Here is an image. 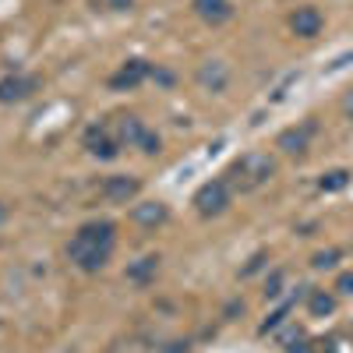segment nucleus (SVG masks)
<instances>
[{
    "label": "nucleus",
    "instance_id": "12",
    "mask_svg": "<svg viewBox=\"0 0 353 353\" xmlns=\"http://www.w3.org/2000/svg\"><path fill=\"white\" fill-rule=\"evenodd\" d=\"M194 14L209 25H223L233 18V8H230V0H194Z\"/></svg>",
    "mask_w": 353,
    "mask_h": 353
},
{
    "label": "nucleus",
    "instance_id": "16",
    "mask_svg": "<svg viewBox=\"0 0 353 353\" xmlns=\"http://www.w3.org/2000/svg\"><path fill=\"white\" fill-rule=\"evenodd\" d=\"M346 184H350V173L346 170H329V173H321V181H318L321 191H343Z\"/></svg>",
    "mask_w": 353,
    "mask_h": 353
},
{
    "label": "nucleus",
    "instance_id": "8",
    "mask_svg": "<svg viewBox=\"0 0 353 353\" xmlns=\"http://www.w3.org/2000/svg\"><path fill=\"white\" fill-rule=\"evenodd\" d=\"M138 191H141V181L138 176H106L103 181V198L106 201H117V205H128L131 198H138Z\"/></svg>",
    "mask_w": 353,
    "mask_h": 353
},
{
    "label": "nucleus",
    "instance_id": "20",
    "mask_svg": "<svg viewBox=\"0 0 353 353\" xmlns=\"http://www.w3.org/2000/svg\"><path fill=\"white\" fill-rule=\"evenodd\" d=\"M279 286H283V272H272V279L265 283V301H276L279 293H283Z\"/></svg>",
    "mask_w": 353,
    "mask_h": 353
},
{
    "label": "nucleus",
    "instance_id": "18",
    "mask_svg": "<svg viewBox=\"0 0 353 353\" xmlns=\"http://www.w3.org/2000/svg\"><path fill=\"white\" fill-rule=\"evenodd\" d=\"M293 304H297V301H293V297H290V301H286V304H283L279 311H272V314H269V321H265V325H261L258 332L265 336V332H272V329H279V325H283V321H286V314L293 311Z\"/></svg>",
    "mask_w": 353,
    "mask_h": 353
},
{
    "label": "nucleus",
    "instance_id": "10",
    "mask_svg": "<svg viewBox=\"0 0 353 353\" xmlns=\"http://www.w3.org/2000/svg\"><path fill=\"white\" fill-rule=\"evenodd\" d=\"M32 92H36V78H25V74L0 78V103H21Z\"/></svg>",
    "mask_w": 353,
    "mask_h": 353
},
{
    "label": "nucleus",
    "instance_id": "5",
    "mask_svg": "<svg viewBox=\"0 0 353 353\" xmlns=\"http://www.w3.org/2000/svg\"><path fill=\"white\" fill-rule=\"evenodd\" d=\"M318 134V124L314 121H304V124H297V128H286L279 138H276V145L283 152H290V156H304L307 149H311V138Z\"/></svg>",
    "mask_w": 353,
    "mask_h": 353
},
{
    "label": "nucleus",
    "instance_id": "2",
    "mask_svg": "<svg viewBox=\"0 0 353 353\" xmlns=\"http://www.w3.org/2000/svg\"><path fill=\"white\" fill-rule=\"evenodd\" d=\"M272 173H276V159H269L265 152H244L230 166V176H233V184H237L241 191H254L261 184H269Z\"/></svg>",
    "mask_w": 353,
    "mask_h": 353
},
{
    "label": "nucleus",
    "instance_id": "9",
    "mask_svg": "<svg viewBox=\"0 0 353 353\" xmlns=\"http://www.w3.org/2000/svg\"><path fill=\"white\" fill-rule=\"evenodd\" d=\"M321 25H325V18H321L318 8H297L290 14V28H293V36H301V39H314L321 32Z\"/></svg>",
    "mask_w": 353,
    "mask_h": 353
},
{
    "label": "nucleus",
    "instance_id": "13",
    "mask_svg": "<svg viewBox=\"0 0 353 353\" xmlns=\"http://www.w3.org/2000/svg\"><path fill=\"white\" fill-rule=\"evenodd\" d=\"M156 272H159V254H145V258H138L134 265H128V279H131L134 286H149V283L156 279Z\"/></svg>",
    "mask_w": 353,
    "mask_h": 353
},
{
    "label": "nucleus",
    "instance_id": "4",
    "mask_svg": "<svg viewBox=\"0 0 353 353\" xmlns=\"http://www.w3.org/2000/svg\"><path fill=\"white\" fill-rule=\"evenodd\" d=\"M230 205V184L226 181H209L194 191V209L209 219V216H223Z\"/></svg>",
    "mask_w": 353,
    "mask_h": 353
},
{
    "label": "nucleus",
    "instance_id": "11",
    "mask_svg": "<svg viewBox=\"0 0 353 353\" xmlns=\"http://www.w3.org/2000/svg\"><path fill=\"white\" fill-rule=\"evenodd\" d=\"M131 219L138 226H163L170 219V209H166L163 201H141V205H134V209H131Z\"/></svg>",
    "mask_w": 353,
    "mask_h": 353
},
{
    "label": "nucleus",
    "instance_id": "23",
    "mask_svg": "<svg viewBox=\"0 0 353 353\" xmlns=\"http://www.w3.org/2000/svg\"><path fill=\"white\" fill-rule=\"evenodd\" d=\"M113 8H117V11H128V8H131V0H113Z\"/></svg>",
    "mask_w": 353,
    "mask_h": 353
},
{
    "label": "nucleus",
    "instance_id": "6",
    "mask_svg": "<svg viewBox=\"0 0 353 353\" xmlns=\"http://www.w3.org/2000/svg\"><path fill=\"white\" fill-rule=\"evenodd\" d=\"M145 78H152V64L149 61H128V64H121V71H117L113 78H110V88L113 92H128V88H138Z\"/></svg>",
    "mask_w": 353,
    "mask_h": 353
},
{
    "label": "nucleus",
    "instance_id": "3",
    "mask_svg": "<svg viewBox=\"0 0 353 353\" xmlns=\"http://www.w3.org/2000/svg\"><path fill=\"white\" fill-rule=\"evenodd\" d=\"M117 141L128 145V149H141V152H149V156L159 152V138L145 128L138 117H121V121H117Z\"/></svg>",
    "mask_w": 353,
    "mask_h": 353
},
{
    "label": "nucleus",
    "instance_id": "21",
    "mask_svg": "<svg viewBox=\"0 0 353 353\" xmlns=\"http://www.w3.org/2000/svg\"><path fill=\"white\" fill-rule=\"evenodd\" d=\"M336 290H339V293H346V297H350V293H353V272H343V276L336 279Z\"/></svg>",
    "mask_w": 353,
    "mask_h": 353
},
{
    "label": "nucleus",
    "instance_id": "24",
    "mask_svg": "<svg viewBox=\"0 0 353 353\" xmlns=\"http://www.w3.org/2000/svg\"><path fill=\"white\" fill-rule=\"evenodd\" d=\"M8 219V209H4V205H0V223H4Z\"/></svg>",
    "mask_w": 353,
    "mask_h": 353
},
{
    "label": "nucleus",
    "instance_id": "15",
    "mask_svg": "<svg viewBox=\"0 0 353 353\" xmlns=\"http://www.w3.org/2000/svg\"><path fill=\"white\" fill-rule=\"evenodd\" d=\"M198 81L205 88H212V92H223V85H226V68L219 61H209L201 71H198Z\"/></svg>",
    "mask_w": 353,
    "mask_h": 353
},
{
    "label": "nucleus",
    "instance_id": "1",
    "mask_svg": "<svg viewBox=\"0 0 353 353\" xmlns=\"http://www.w3.org/2000/svg\"><path fill=\"white\" fill-rule=\"evenodd\" d=\"M113 248H117V223L92 219V223L78 226V233L68 244V258L78 265L81 272H99L103 265L110 261Z\"/></svg>",
    "mask_w": 353,
    "mask_h": 353
},
{
    "label": "nucleus",
    "instance_id": "19",
    "mask_svg": "<svg viewBox=\"0 0 353 353\" xmlns=\"http://www.w3.org/2000/svg\"><path fill=\"white\" fill-rule=\"evenodd\" d=\"M336 261H339V251H318V254L311 258V265H314V269H332Z\"/></svg>",
    "mask_w": 353,
    "mask_h": 353
},
{
    "label": "nucleus",
    "instance_id": "22",
    "mask_svg": "<svg viewBox=\"0 0 353 353\" xmlns=\"http://www.w3.org/2000/svg\"><path fill=\"white\" fill-rule=\"evenodd\" d=\"M343 110H346V117H353V88H350L346 99H343Z\"/></svg>",
    "mask_w": 353,
    "mask_h": 353
},
{
    "label": "nucleus",
    "instance_id": "7",
    "mask_svg": "<svg viewBox=\"0 0 353 353\" xmlns=\"http://www.w3.org/2000/svg\"><path fill=\"white\" fill-rule=\"evenodd\" d=\"M81 145L88 149V156H96V159H117V156H121V141L110 138V131H106V128H99V124L85 131Z\"/></svg>",
    "mask_w": 353,
    "mask_h": 353
},
{
    "label": "nucleus",
    "instance_id": "14",
    "mask_svg": "<svg viewBox=\"0 0 353 353\" xmlns=\"http://www.w3.org/2000/svg\"><path fill=\"white\" fill-rule=\"evenodd\" d=\"M307 311L314 318H329L336 311V297H332V293H325V290H311L307 293Z\"/></svg>",
    "mask_w": 353,
    "mask_h": 353
},
{
    "label": "nucleus",
    "instance_id": "17",
    "mask_svg": "<svg viewBox=\"0 0 353 353\" xmlns=\"http://www.w3.org/2000/svg\"><path fill=\"white\" fill-rule=\"evenodd\" d=\"M286 353H336V339H314V343H297Z\"/></svg>",
    "mask_w": 353,
    "mask_h": 353
}]
</instances>
